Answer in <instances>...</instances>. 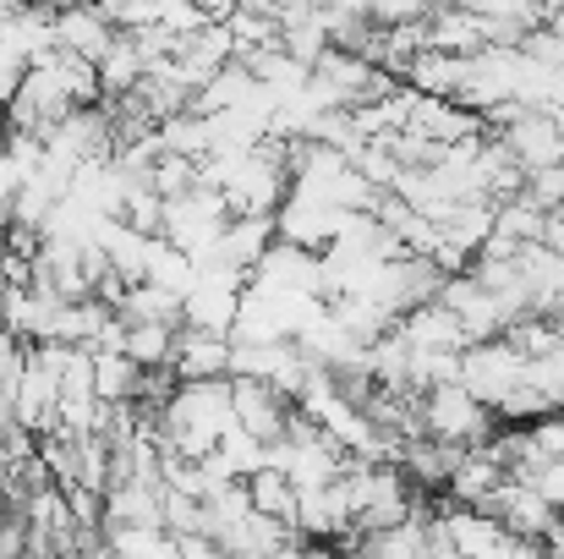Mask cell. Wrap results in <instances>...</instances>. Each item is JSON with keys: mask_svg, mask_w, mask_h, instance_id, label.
<instances>
[{"mask_svg": "<svg viewBox=\"0 0 564 559\" xmlns=\"http://www.w3.org/2000/svg\"><path fill=\"white\" fill-rule=\"evenodd\" d=\"M549 110H554V116H564V66L554 72V83H549Z\"/></svg>", "mask_w": 564, "mask_h": 559, "instance_id": "24", "label": "cell"}, {"mask_svg": "<svg viewBox=\"0 0 564 559\" xmlns=\"http://www.w3.org/2000/svg\"><path fill=\"white\" fill-rule=\"evenodd\" d=\"M192 6H197L208 22H219V17H230V11H236V0H192Z\"/></svg>", "mask_w": 564, "mask_h": 559, "instance_id": "23", "label": "cell"}, {"mask_svg": "<svg viewBox=\"0 0 564 559\" xmlns=\"http://www.w3.org/2000/svg\"><path fill=\"white\" fill-rule=\"evenodd\" d=\"M110 44H116V22L105 17V6H61L55 11V50L99 61Z\"/></svg>", "mask_w": 564, "mask_h": 559, "instance_id": "11", "label": "cell"}, {"mask_svg": "<svg viewBox=\"0 0 564 559\" xmlns=\"http://www.w3.org/2000/svg\"><path fill=\"white\" fill-rule=\"evenodd\" d=\"M149 186L160 192V197H182L197 186V160H182V154H160L154 160V171H149Z\"/></svg>", "mask_w": 564, "mask_h": 559, "instance_id": "20", "label": "cell"}, {"mask_svg": "<svg viewBox=\"0 0 564 559\" xmlns=\"http://www.w3.org/2000/svg\"><path fill=\"white\" fill-rule=\"evenodd\" d=\"M400 83L416 88V94H427V99H460V88H466V55L422 50V55H411V66H405Z\"/></svg>", "mask_w": 564, "mask_h": 559, "instance_id": "13", "label": "cell"}, {"mask_svg": "<svg viewBox=\"0 0 564 559\" xmlns=\"http://www.w3.org/2000/svg\"><path fill=\"white\" fill-rule=\"evenodd\" d=\"M433 0H368V22L394 28V22H422Z\"/></svg>", "mask_w": 564, "mask_h": 559, "instance_id": "21", "label": "cell"}, {"mask_svg": "<svg viewBox=\"0 0 564 559\" xmlns=\"http://www.w3.org/2000/svg\"><path fill=\"white\" fill-rule=\"evenodd\" d=\"M505 154L516 160V171H543V165H560L564 160V116L554 110H521L516 121H505Z\"/></svg>", "mask_w": 564, "mask_h": 559, "instance_id": "5", "label": "cell"}, {"mask_svg": "<svg viewBox=\"0 0 564 559\" xmlns=\"http://www.w3.org/2000/svg\"><path fill=\"white\" fill-rule=\"evenodd\" d=\"M394 335L405 341V352H466L471 346V335H466V324L433 297V302H422V308H411V313H400L394 319Z\"/></svg>", "mask_w": 564, "mask_h": 559, "instance_id": "7", "label": "cell"}, {"mask_svg": "<svg viewBox=\"0 0 564 559\" xmlns=\"http://www.w3.org/2000/svg\"><path fill=\"white\" fill-rule=\"evenodd\" d=\"M521 197L543 214H564V160L560 165H543V171H527L521 176Z\"/></svg>", "mask_w": 564, "mask_h": 559, "instance_id": "19", "label": "cell"}, {"mask_svg": "<svg viewBox=\"0 0 564 559\" xmlns=\"http://www.w3.org/2000/svg\"><path fill=\"white\" fill-rule=\"evenodd\" d=\"M171 373H176V384H192V378H225V373H230V335L176 330Z\"/></svg>", "mask_w": 564, "mask_h": 559, "instance_id": "12", "label": "cell"}, {"mask_svg": "<svg viewBox=\"0 0 564 559\" xmlns=\"http://www.w3.org/2000/svg\"><path fill=\"white\" fill-rule=\"evenodd\" d=\"M143 280L171 291V297H187L192 280H197V264H192L182 247H171L165 236H149V258H143Z\"/></svg>", "mask_w": 564, "mask_h": 559, "instance_id": "16", "label": "cell"}, {"mask_svg": "<svg viewBox=\"0 0 564 559\" xmlns=\"http://www.w3.org/2000/svg\"><path fill=\"white\" fill-rule=\"evenodd\" d=\"M422 39H427V50H444V55H477V50H488V22L449 0H433L422 17Z\"/></svg>", "mask_w": 564, "mask_h": 559, "instance_id": "9", "label": "cell"}, {"mask_svg": "<svg viewBox=\"0 0 564 559\" xmlns=\"http://www.w3.org/2000/svg\"><path fill=\"white\" fill-rule=\"evenodd\" d=\"M247 499H252V510L258 516H269V522H280V527H291L296 533V483L280 472V466H258L252 477H247Z\"/></svg>", "mask_w": 564, "mask_h": 559, "instance_id": "14", "label": "cell"}, {"mask_svg": "<svg viewBox=\"0 0 564 559\" xmlns=\"http://www.w3.org/2000/svg\"><path fill=\"white\" fill-rule=\"evenodd\" d=\"M241 291H247V275H241V269L203 264V269H197V280H192V291L182 297V330L230 335L236 308H241Z\"/></svg>", "mask_w": 564, "mask_h": 559, "instance_id": "3", "label": "cell"}, {"mask_svg": "<svg viewBox=\"0 0 564 559\" xmlns=\"http://www.w3.org/2000/svg\"><path fill=\"white\" fill-rule=\"evenodd\" d=\"M176 330L182 324H127V341H121V357H132L143 373L171 368V352H176Z\"/></svg>", "mask_w": 564, "mask_h": 559, "instance_id": "18", "label": "cell"}, {"mask_svg": "<svg viewBox=\"0 0 564 559\" xmlns=\"http://www.w3.org/2000/svg\"><path fill=\"white\" fill-rule=\"evenodd\" d=\"M527 378V357L505 341V335H494V341H471L466 352H460V384L494 411L516 384Z\"/></svg>", "mask_w": 564, "mask_h": 559, "instance_id": "4", "label": "cell"}, {"mask_svg": "<svg viewBox=\"0 0 564 559\" xmlns=\"http://www.w3.org/2000/svg\"><path fill=\"white\" fill-rule=\"evenodd\" d=\"M549 28H554V33H564V0H554V6H549Z\"/></svg>", "mask_w": 564, "mask_h": 559, "instance_id": "25", "label": "cell"}, {"mask_svg": "<svg viewBox=\"0 0 564 559\" xmlns=\"http://www.w3.org/2000/svg\"><path fill=\"white\" fill-rule=\"evenodd\" d=\"M22 77H28V61H22V55H11V50L0 44V105L22 88Z\"/></svg>", "mask_w": 564, "mask_h": 559, "instance_id": "22", "label": "cell"}, {"mask_svg": "<svg viewBox=\"0 0 564 559\" xmlns=\"http://www.w3.org/2000/svg\"><path fill=\"white\" fill-rule=\"evenodd\" d=\"M416 422H422L427 439L455 444V450H471V444H482V439L494 433V411H488L460 378L427 384L422 400H416Z\"/></svg>", "mask_w": 564, "mask_h": 559, "instance_id": "1", "label": "cell"}, {"mask_svg": "<svg viewBox=\"0 0 564 559\" xmlns=\"http://www.w3.org/2000/svg\"><path fill=\"white\" fill-rule=\"evenodd\" d=\"M351 559H368V555H351Z\"/></svg>", "mask_w": 564, "mask_h": 559, "instance_id": "27", "label": "cell"}, {"mask_svg": "<svg viewBox=\"0 0 564 559\" xmlns=\"http://www.w3.org/2000/svg\"><path fill=\"white\" fill-rule=\"evenodd\" d=\"M0 330H6V286H0Z\"/></svg>", "mask_w": 564, "mask_h": 559, "instance_id": "26", "label": "cell"}, {"mask_svg": "<svg viewBox=\"0 0 564 559\" xmlns=\"http://www.w3.org/2000/svg\"><path fill=\"white\" fill-rule=\"evenodd\" d=\"M225 225H230L225 197H219V192H208V186H192V192H182V197H165L160 236H165L171 247H182L192 264H208V252L219 247Z\"/></svg>", "mask_w": 564, "mask_h": 559, "instance_id": "2", "label": "cell"}, {"mask_svg": "<svg viewBox=\"0 0 564 559\" xmlns=\"http://www.w3.org/2000/svg\"><path fill=\"white\" fill-rule=\"evenodd\" d=\"M274 214H230V225H225V236H219V247L208 252V264H219V269H241V275H252V264L274 247ZM203 269V264H197Z\"/></svg>", "mask_w": 564, "mask_h": 559, "instance_id": "8", "label": "cell"}, {"mask_svg": "<svg viewBox=\"0 0 564 559\" xmlns=\"http://www.w3.org/2000/svg\"><path fill=\"white\" fill-rule=\"evenodd\" d=\"M143 378H149V373L138 368L132 357H121V352H94V395H99L105 406L143 400Z\"/></svg>", "mask_w": 564, "mask_h": 559, "instance_id": "15", "label": "cell"}, {"mask_svg": "<svg viewBox=\"0 0 564 559\" xmlns=\"http://www.w3.org/2000/svg\"><path fill=\"white\" fill-rule=\"evenodd\" d=\"M230 411H236V428L241 433H252L258 444H280L296 406L280 389H269L263 378H230Z\"/></svg>", "mask_w": 564, "mask_h": 559, "instance_id": "6", "label": "cell"}, {"mask_svg": "<svg viewBox=\"0 0 564 559\" xmlns=\"http://www.w3.org/2000/svg\"><path fill=\"white\" fill-rule=\"evenodd\" d=\"M116 313H121L127 324H182V297H171V291H160V286H149V280H132V286L121 291Z\"/></svg>", "mask_w": 564, "mask_h": 559, "instance_id": "17", "label": "cell"}, {"mask_svg": "<svg viewBox=\"0 0 564 559\" xmlns=\"http://www.w3.org/2000/svg\"><path fill=\"white\" fill-rule=\"evenodd\" d=\"M405 132H416L427 143H466V138H482V116L466 110L460 99H427V94H416Z\"/></svg>", "mask_w": 564, "mask_h": 559, "instance_id": "10", "label": "cell"}]
</instances>
